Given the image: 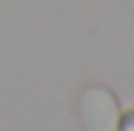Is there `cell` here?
<instances>
[{"label":"cell","mask_w":134,"mask_h":131,"mask_svg":"<svg viewBox=\"0 0 134 131\" xmlns=\"http://www.w3.org/2000/svg\"><path fill=\"white\" fill-rule=\"evenodd\" d=\"M80 120L86 131H117L120 105L114 100V94L103 86L86 88V94L80 100Z\"/></svg>","instance_id":"obj_1"},{"label":"cell","mask_w":134,"mask_h":131,"mask_svg":"<svg viewBox=\"0 0 134 131\" xmlns=\"http://www.w3.org/2000/svg\"><path fill=\"white\" fill-rule=\"evenodd\" d=\"M117 131H134V111L123 114V117L117 120Z\"/></svg>","instance_id":"obj_2"}]
</instances>
